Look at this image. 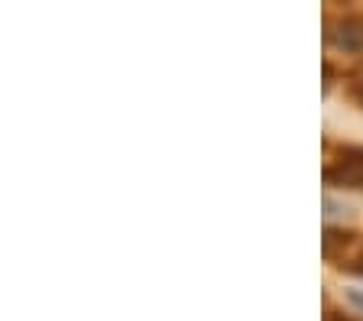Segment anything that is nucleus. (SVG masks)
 I'll return each instance as SVG.
<instances>
[{"label":"nucleus","instance_id":"1","mask_svg":"<svg viewBox=\"0 0 363 321\" xmlns=\"http://www.w3.org/2000/svg\"><path fill=\"white\" fill-rule=\"evenodd\" d=\"M325 185L344 191H363V146H340L325 162Z\"/></svg>","mask_w":363,"mask_h":321},{"label":"nucleus","instance_id":"2","mask_svg":"<svg viewBox=\"0 0 363 321\" xmlns=\"http://www.w3.org/2000/svg\"><path fill=\"white\" fill-rule=\"evenodd\" d=\"M328 46L340 49V52L360 55L363 52V13H347L340 20H328L325 23Z\"/></svg>","mask_w":363,"mask_h":321},{"label":"nucleus","instance_id":"3","mask_svg":"<svg viewBox=\"0 0 363 321\" xmlns=\"http://www.w3.org/2000/svg\"><path fill=\"white\" fill-rule=\"evenodd\" d=\"M347 98L354 101V104L363 111V81H350V88H347Z\"/></svg>","mask_w":363,"mask_h":321},{"label":"nucleus","instance_id":"4","mask_svg":"<svg viewBox=\"0 0 363 321\" xmlns=\"http://www.w3.org/2000/svg\"><path fill=\"white\" fill-rule=\"evenodd\" d=\"M344 269H347V273H354V276H363V250L357 253L354 260H347V263H344Z\"/></svg>","mask_w":363,"mask_h":321},{"label":"nucleus","instance_id":"5","mask_svg":"<svg viewBox=\"0 0 363 321\" xmlns=\"http://www.w3.org/2000/svg\"><path fill=\"white\" fill-rule=\"evenodd\" d=\"M347 302L357 308V312H360V318H363V289H350L347 292Z\"/></svg>","mask_w":363,"mask_h":321},{"label":"nucleus","instance_id":"6","mask_svg":"<svg viewBox=\"0 0 363 321\" xmlns=\"http://www.w3.org/2000/svg\"><path fill=\"white\" fill-rule=\"evenodd\" d=\"M325 321H357V318H350V315H340V312H334V308H328Z\"/></svg>","mask_w":363,"mask_h":321}]
</instances>
